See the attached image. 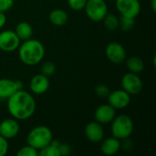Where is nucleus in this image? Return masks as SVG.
Returning a JSON list of instances; mask_svg holds the SVG:
<instances>
[{
    "mask_svg": "<svg viewBox=\"0 0 156 156\" xmlns=\"http://www.w3.org/2000/svg\"><path fill=\"white\" fill-rule=\"evenodd\" d=\"M7 110L16 120H27L36 111V101L32 95L22 89L7 99Z\"/></svg>",
    "mask_w": 156,
    "mask_h": 156,
    "instance_id": "nucleus-1",
    "label": "nucleus"
},
{
    "mask_svg": "<svg viewBox=\"0 0 156 156\" xmlns=\"http://www.w3.org/2000/svg\"><path fill=\"white\" fill-rule=\"evenodd\" d=\"M45 48L43 44L37 40L29 38L25 40L18 47V56L22 63L27 66L38 64L44 58Z\"/></svg>",
    "mask_w": 156,
    "mask_h": 156,
    "instance_id": "nucleus-2",
    "label": "nucleus"
},
{
    "mask_svg": "<svg viewBox=\"0 0 156 156\" xmlns=\"http://www.w3.org/2000/svg\"><path fill=\"white\" fill-rule=\"evenodd\" d=\"M53 140V133L51 130L45 126L39 125L33 128L27 134V144L34 147L37 151L48 145Z\"/></svg>",
    "mask_w": 156,
    "mask_h": 156,
    "instance_id": "nucleus-3",
    "label": "nucleus"
},
{
    "mask_svg": "<svg viewBox=\"0 0 156 156\" xmlns=\"http://www.w3.org/2000/svg\"><path fill=\"white\" fill-rule=\"evenodd\" d=\"M133 132V122L128 115L122 114L112 121V136L121 140L129 138Z\"/></svg>",
    "mask_w": 156,
    "mask_h": 156,
    "instance_id": "nucleus-4",
    "label": "nucleus"
},
{
    "mask_svg": "<svg viewBox=\"0 0 156 156\" xmlns=\"http://www.w3.org/2000/svg\"><path fill=\"white\" fill-rule=\"evenodd\" d=\"M84 9L87 16L95 22L102 21L108 14V6L104 0H87Z\"/></svg>",
    "mask_w": 156,
    "mask_h": 156,
    "instance_id": "nucleus-5",
    "label": "nucleus"
},
{
    "mask_svg": "<svg viewBox=\"0 0 156 156\" xmlns=\"http://www.w3.org/2000/svg\"><path fill=\"white\" fill-rule=\"evenodd\" d=\"M116 8L122 16L135 18L141 12L139 0H116Z\"/></svg>",
    "mask_w": 156,
    "mask_h": 156,
    "instance_id": "nucleus-6",
    "label": "nucleus"
},
{
    "mask_svg": "<svg viewBox=\"0 0 156 156\" xmlns=\"http://www.w3.org/2000/svg\"><path fill=\"white\" fill-rule=\"evenodd\" d=\"M143 80L136 74L133 72H128L124 74L122 78V87L126 92L131 94H138L143 90Z\"/></svg>",
    "mask_w": 156,
    "mask_h": 156,
    "instance_id": "nucleus-7",
    "label": "nucleus"
},
{
    "mask_svg": "<svg viewBox=\"0 0 156 156\" xmlns=\"http://www.w3.org/2000/svg\"><path fill=\"white\" fill-rule=\"evenodd\" d=\"M20 39L12 30H4L0 32V49L5 52H12L18 48Z\"/></svg>",
    "mask_w": 156,
    "mask_h": 156,
    "instance_id": "nucleus-8",
    "label": "nucleus"
},
{
    "mask_svg": "<svg viewBox=\"0 0 156 156\" xmlns=\"http://www.w3.org/2000/svg\"><path fill=\"white\" fill-rule=\"evenodd\" d=\"M108 59L114 64H121L126 59V51L123 46L118 42H111L105 49Z\"/></svg>",
    "mask_w": 156,
    "mask_h": 156,
    "instance_id": "nucleus-9",
    "label": "nucleus"
},
{
    "mask_svg": "<svg viewBox=\"0 0 156 156\" xmlns=\"http://www.w3.org/2000/svg\"><path fill=\"white\" fill-rule=\"evenodd\" d=\"M108 103L116 109H124L131 102V95L124 90H115L108 95Z\"/></svg>",
    "mask_w": 156,
    "mask_h": 156,
    "instance_id": "nucleus-10",
    "label": "nucleus"
},
{
    "mask_svg": "<svg viewBox=\"0 0 156 156\" xmlns=\"http://www.w3.org/2000/svg\"><path fill=\"white\" fill-rule=\"evenodd\" d=\"M23 88L20 80H13L10 79H0V99L7 100L16 91Z\"/></svg>",
    "mask_w": 156,
    "mask_h": 156,
    "instance_id": "nucleus-11",
    "label": "nucleus"
},
{
    "mask_svg": "<svg viewBox=\"0 0 156 156\" xmlns=\"http://www.w3.org/2000/svg\"><path fill=\"white\" fill-rule=\"evenodd\" d=\"M85 135L90 142L98 144L104 138V130L98 122H90L85 127Z\"/></svg>",
    "mask_w": 156,
    "mask_h": 156,
    "instance_id": "nucleus-12",
    "label": "nucleus"
},
{
    "mask_svg": "<svg viewBox=\"0 0 156 156\" xmlns=\"http://www.w3.org/2000/svg\"><path fill=\"white\" fill-rule=\"evenodd\" d=\"M115 109L108 104H101L100 105L95 112H94V119L101 124L112 122V121L115 117Z\"/></svg>",
    "mask_w": 156,
    "mask_h": 156,
    "instance_id": "nucleus-13",
    "label": "nucleus"
},
{
    "mask_svg": "<svg viewBox=\"0 0 156 156\" xmlns=\"http://www.w3.org/2000/svg\"><path fill=\"white\" fill-rule=\"evenodd\" d=\"M48 88H49V80L48 77L45 76L44 74L35 75L29 82L30 90L37 95L45 93L48 90Z\"/></svg>",
    "mask_w": 156,
    "mask_h": 156,
    "instance_id": "nucleus-14",
    "label": "nucleus"
},
{
    "mask_svg": "<svg viewBox=\"0 0 156 156\" xmlns=\"http://www.w3.org/2000/svg\"><path fill=\"white\" fill-rule=\"evenodd\" d=\"M19 133V124L15 119H5L0 122V135L5 139L15 138Z\"/></svg>",
    "mask_w": 156,
    "mask_h": 156,
    "instance_id": "nucleus-15",
    "label": "nucleus"
},
{
    "mask_svg": "<svg viewBox=\"0 0 156 156\" xmlns=\"http://www.w3.org/2000/svg\"><path fill=\"white\" fill-rule=\"evenodd\" d=\"M101 151L105 155H114L121 149V142L115 137H110L101 141Z\"/></svg>",
    "mask_w": 156,
    "mask_h": 156,
    "instance_id": "nucleus-16",
    "label": "nucleus"
},
{
    "mask_svg": "<svg viewBox=\"0 0 156 156\" xmlns=\"http://www.w3.org/2000/svg\"><path fill=\"white\" fill-rule=\"evenodd\" d=\"M15 32L17 35V37H19V39L23 40V41L31 38L33 36V28H32L31 25L25 21L19 22L16 25Z\"/></svg>",
    "mask_w": 156,
    "mask_h": 156,
    "instance_id": "nucleus-17",
    "label": "nucleus"
},
{
    "mask_svg": "<svg viewBox=\"0 0 156 156\" xmlns=\"http://www.w3.org/2000/svg\"><path fill=\"white\" fill-rule=\"evenodd\" d=\"M68 19H69L68 14L63 9H58V8L54 9L49 14L50 22L57 27L64 26L68 22Z\"/></svg>",
    "mask_w": 156,
    "mask_h": 156,
    "instance_id": "nucleus-18",
    "label": "nucleus"
},
{
    "mask_svg": "<svg viewBox=\"0 0 156 156\" xmlns=\"http://www.w3.org/2000/svg\"><path fill=\"white\" fill-rule=\"evenodd\" d=\"M126 66L129 69L130 72L133 73H140L144 69V60L139 58V57H130L127 60H126Z\"/></svg>",
    "mask_w": 156,
    "mask_h": 156,
    "instance_id": "nucleus-19",
    "label": "nucleus"
},
{
    "mask_svg": "<svg viewBox=\"0 0 156 156\" xmlns=\"http://www.w3.org/2000/svg\"><path fill=\"white\" fill-rule=\"evenodd\" d=\"M58 144L59 143L58 141L52 140V142L48 145L38 151V154L41 156H60Z\"/></svg>",
    "mask_w": 156,
    "mask_h": 156,
    "instance_id": "nucleus-20",
    "label": "nucleus"
},
{
    "mask_svg": "<svg viewBox=\"0 0 156 156\" xmlns=\"http://www.w3.org/2000/svg\"><path fill=\"white\" fill-rule=\"evenodd\" d=\"M102 21L105 28L108 29L109 31H114L119 27L120 19L118 18L117 16L113 14H107L102 19Z\"/></svg>",
    "mask_w": 156,
    "mask_h": 156,
    "instance_id": "nucleus-21",
    "label": "nucleus"
},
{
    "mask_svg": "<svg viewBox=\"0 0 156 156\" xmlns=\"http://www.w3.org/2000/svg\"><path fill=\"white\" fill-rule=\"evenodd\" d=\"M16 155L18 156H37L38 155V151L35 149L34 147L30 146L29 144L23 146L19 149V151L16 153Z\"/></svg>",
    "mask_w": 156,
    "mask_h": 156,
    "instance_id": "nucleus-22",
    "label": "nucleus"
},
{
    "mask_svg": "<svg viewBox=\"0 0 156 156\" xmlns=\"http://www.w3.org/2000/svg\"><path fill=\"white\" fill-rule=\"evenodd\" d=\"M133 26H134V18H130V17H126V16H121L119 27H121V28L123 31L131 30L133 27Z\"/></svg>",
    "mask_w": 156,
    "mask_h": 156,
    "instance_id": "nucleus-23",
    "label": "nucleus"
},
{
    "mask_svg": "<svg viewBox=\"0 0 156 156\" xmlns=\"http://www.w3.org/2000/svg\"><path fill=\"white\" fill-rule=\"evenodd\" d=\"M41 71H42V74H44L47 77L52 76L56 71V66L51 61H46L43 63L41 67Z\"/></svg>",
    "mask_w": 156,
    "mask_h": 156,
    "instance_id": "nucleus-24",
    "label": "nucleus"
},
{
    "mask_svg": "<svg viewBox=\"0 0 156 156\" xmlns=\"http://www.w3.org/2000/svg\"><path fill=\"white\" fill-rule=\"evenodd\" d=\"M95 94L101 98V99H105L108 97V95L110 94V89L108 88V86L106 85H103V84H100V85H97L95 87Z\"/></svg>",
    "mask_w": 156,
    "mask_h": 156,
    "instance_id": "nucleus-25",
    "label": "nucleus"
},
{
    "mask_svg": "<svg viewBox=\"0 0 156 156\" xmlns=\"http://www.w3.org/2000/svg\"><path fill=\"white\" fill-rule=\"evenodd\" d=\"M87 0H68L69 6L76 11H80L84 9Z\"/></svg>",
    "mask_w": 156,
    "mask_h": 156,
    "instance_id": "nucleus-26",
    "label": "nucleus"
},
{
    "mask_svg": "<svg viewBox=\"0 0 156 156\" xmlns=\"http://www.w3.org/2000/svg\"><path fill=\"white\" fill-rule=\"evenodd\" d=\"M8 147H9V144H8L7 139L0 135V156H5L7 154Z\"/></svg>",
    "mask_w": 156,
    "mask_h": 156,
    "instance_id": "nucleus-27",
    "label": "nucleus"
},
{
    "mask_svg": "<svg viewBox=\"0 0 156 156\" xmlns=\"http://www.w3.org/2000/svg\"><path fill=\"white\" fill-rule=\"evenodd\" d=\"M14 5V0H0V12L8 11Z\"/></svg>",
    "mask_w": 156,
    "mask_h": 156,
    "instance_id": "nucleus-28",
    "label": "nucleus"
},
{
    "mask_svg": "<svg viewBox=\"0 0 156 156\" xmlns=\"http://www.w3.org/2000/svg\"><path fill=\"white\" fill-rule=\"evenodd\" d=\"M58 150L60 155H68L70 154V146L66 144H58Z\"/></svg>",
    "mask_w": 156,
    "mask_h": 156,
    "instance_id": "nucleus-29",
    "label": "nucleus"
},
{
    "mask_svg": "<svg viewBox=\"0 0 156 156\" xmlns=\"http://www.w3.org/2000/svg\"><path fill=\"white\" fill-rule=\"evenodd\" d=\"M6 22V16L4 12H0V29L5 25Z\"/></svg>",
    "mask_w": 156,
    "mask_h": 156,
    "instance_id": "nucleus-30",
    "label": "nucleus"
},
{
    "mask_svg": "<svg viewBox=\"0 0 156 156\" xmlns=\"http://www.w3.org/2000/svg\"><path fill=\"white\" fill-rule=\"evenodd\" d=\"M151 5H152V10L154 12L156 11V0H151Z\"/></svg>",
    "mask_w": 156,
    "mask_h": 156,
    "instance_id": "nucleus-31",
    "label": "nucleus"
}]
</instances>
